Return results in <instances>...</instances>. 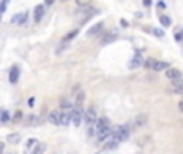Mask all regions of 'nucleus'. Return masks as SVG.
<instances>
[{
  "label": "nucleus",
  "instance_id": "nucleus-13",
  "mask_svg": "<svg viewBox=\"0 0 183 154\" xmlns=\"http://www.w3.org/2000/svg\"><path fill=\"white\" fill-rule=\"evenodd\" d=\"M45 149H47V145H45V143H37L36 146H34V149H32L31 154H43Z\"/></svg>",
  "mask_w": 183,
  "mask_h": 154
},
{
  "label": "nucleus",
  "instance_id": "nucleus-14",
  "mask_svg": "<svg viewBox=\"0 0 183 154\" xmlns=\"http://www.w3.org/2000/svg\"><path fill=\"white\" fill-rule=\"evenodd\" d=\"M169 67V63H165V61H156L154 63V66H153V69L154 71H164V69H167Z\"/></svg>",
  "mask_w": 183,
  "mask_h": 154
},
{
  "label": "nucleus",
  "instance_id": "nucleus-2",
  "mask_svg": "<svg viewBox=\"0 0 183 154\" xmlns=\"http://www.w3.org/2000/svg\"><path fill=\"white\" fill-rule=\"evenodd\" d=\"M84 119V111L81 109V108H74V109H71V122L74 124V127H79Z\"/></svg>",
  "mask_w": 183,
  "mask_h": 154
},
{
  "label": "nucleus",
  "instance_id": "nucleus-10",
  "mask_svg": "<svg viewBox=\"0 0 183 154\" xmlns=\"http://www.w3.org/2000/svg\"><path fill=\"white\" fill-rule=\"evenodd\" d=\"M103 26H105V24H103V22H96L95 26H92L90 29L87 31V37H95L96 34H98V32L103 29Z\"/></svg>",
  "mask_w": 183,
  "mask_h": 154
},
{
  "label": "nucleus",
  "instance_id": "nucleus-20",
  "mask_svg": "<svg viewBox=\"0 0 183 154\" xmlns=\"http://www.w3.org/2000/svg\"><path fill=\"white\" fill-rule=\"evenodd\" d=\"M159 21H161V24L162 26H170V22H172V21H170V18H169V16H159Z\"/></svg>",
  "mask_w": 183,
  "mask_h": 154
},
{
  "label": "nucleus",
  "instance_id": "nucleus-26",
  "mask_svg": "<svg viewBox=\"0 0 183 154\" xmlns=\"http://www.w3.org/2000/svg\"><path fill=\"white\" fill-rule=\"evenodd\" d=\"M79 7H88L90 5V0H76Z\"/></svg>",
  "mask_w": 183,
  "mask_h": 154
},
{
  "label": "nucleus",
  "instance_id": "nucleus-23",
  "mask_svg": "<svg viewBox=\"0 0 183 154\" xmlns=\"http://www.w3.org/2000/svg\"><path fill=\"white\" fill-rule=\"evenodd\" d=\"M154 63H156V61H154V60H146L145 63H143V66H145L146 67V69H153V66H154Z\"/></svg>",
  "mask_w": 183,
  "mask_h": 154
},
{
  "label": "nucleus",
  "instance_id": "nucleus-9",
  "mask_svg": "<svg viewBox=\"0 0 183 154\" xmlns=\"http://www.w3.org/2000/svg\"><path fill=\"white\" fill-rule=\"evenodd\" d=\"M26 21H27V11H24V13H18V15H15L13 18H11V22H13V24H24Z\"/></svg>",
  "mask_w": 183,
  "mask_h": 154
},
{
  "label": "nucleus",
  "instance_id": "nucleus-4",
  "mask_svg": "<svg viewBox=\"0 0 183 154\" xmlns=\"http://www.w3.org/2000/svg\"><path fill=\"white\" fill-rule=\"evenodd\" d=\"M84 116H85V121H87L88 124H93V122L96 121V119H98V117H96V109H95L93 106H90L88 109L85 111Z\"/></svg>",
  "mask_w": 183,
  "mask_h": 154
},
{
  "label": "nucleus",
  "instance_id": "nucleus-12",
  "mask_svg": "<svg viewBox=\"0 0 183 154\" xmlns=\"http://www.w3.org/2000/svg\"><path fill=\"white\" fill-rule=\"evenodd\" d=\"M146 122H148V117L145 114H140V116H136V119L133 121V125L135 127H143V125H146Z\"/></svg>",
  "mask_w": 183,
  "mask_h": 154
},
{
  "label": "nucleus",
  "instance_id": "nucleus-22",
  "mask_svg": "<svg viewBox=\"0 0 183 154\" xmlns=\"http://www.w3.org/2000/svg\"><path fill=\"white\" fill-rule=\"evenodd\" d=\"M8 3H10V0H2V3H0V15L5 13V10H7Z\"/></svg>",
  "mask_w": 183,
  "mask_h": 154
},
{
  "label": "nucleus",
  "instance_id": "nucleus-34",
  "mask_svg": "<svg viewBox=\"0 0 183 154\" xmlns=\"http://www.w3.org/2000/svg\"><path fill=\"white\" fill-rule=\"evenodd\" d=\"M157 7H159V8H165V3H164V2H159Z\"/></svg>",
  "mask_w": 183,
  "mask_h": 154
},
{
  "label": "nucleus",
  "instance_id": "nucleus-7",
  "mask_svg": "<svg viewBox=\"0 0 183 154\" xmlns=\"http://www.w3.org/2000/svg\"><path fill=\"white\" fill-rule=\"evenodd\" d=\"M165 77H169L170 80H175V79L181 77V72L178 69H175V67H167V71H165Z\"/></svg>",
  "mask_w": 183,
  "mask_h": 154
},
{
  "label": "nucleus",
  "instance_id": "nucleus-16",
  "mask_svg": "<svg viewBox=\"0 0 183 154\" xmlns=\"http://www.w3.org/2000/svg\"><path fill=\"white\" fill-rule=\"evenodd\" d=\"M7 141H8V143L16 145V143H19V141H21V135H19V133H10V135L7 136Z\"/></svg>",
  "mask_w": 183,
  "mask_h": 154
},
{
  "label": "nucleus",
  "instance_id": "nucleus-35",
  "mask_svg": "<svg viewBox=\"0 0 183 154\" xmlns=\"http://www.w3.org/2000/svg\"><path fill=\"white\" fill-rule=\"evenodd\" d=\"M53 2H55V0H45V3H47V5H51Z\"/></svg>",
  "mask_w": 183,
  "mask_h": 154
},
{
  "label": "nucleus",
  "instance_id": "nucleus-30",
  "mask_svg": "<svg viewBox=\"0 0 183 154\" xmlns=\"http://www.w3.org/2000/svg\"><path fill=\"white\" fill-rule=\"evenodd\" d=\"M121 26L122 27H129V21L127 19H121Z\"/></svg>",
  "mask_w": 183,
  "mask_h": 154
},
{
  "label": "nucleus",
  "instance_id": "nucleus-29",
  "mask_svg": "<svg viewBox=\"0 0 183 154\" xmlns=\"http://www.w3.org/2000/svg\"><path fill=\"white\" fill-rule=\"evenodd\" d=\"M61 106H63V108H71V103L67 101V100H64V101L61 103Z\"/></svg>",
  "mask_w": 183,
  "mask_h": 154
},
{
  "label": "nucleus",
  "instance_id": "nucleus-17",
  "mask_svg": "<svg viewBox=\"0 0 183 154\" xmlns=\"http://www.w3.org/2000/svg\"><path fill=\"white\" fill-rule=\"evenodd\" d=\"M116 37H117L116 34H108V36L101 40V43H103V45H106V43H109V42H114V40H116Z\"/></svg>",
  "mask_w": 183,
  "mask_h": 154
},
{
  "label": "nucleus",
  "instance_id": "nucleus-3",
  "mask_svg": "<svg viewBox=\"0 0 183 154\" xmlns=\"http://www.w3.org/2000/svg\"><path fill=\"white\" fill-rule=\"evenodd\" d=\"M169 92L170 93H177V95H183V79L181 77L180 79H175Z\"/></svg>",
  "mask_w": 183,
  "mask_h": 154
},
{
  "label": "nucleus",
  "instance_id": "nucleus-8",
  "mask_svg": "<svg viewBox=\"0 0 183 154\" xmlns=\"http://www.w3.org/2000/svg\"><path fill=\"white\" fill-rule=\"evenodd\" d=\"M43 15H45L43 5H37V7L34 8V19H36V22H40L42 18H43Z\"/></svg>",
  "mask_w": 183,
  "mask_h": 154
},
{
  "label": "nucleus",
  "instance_id": "nucleus-28",
  "mask_svg": "<svg viewBox=\"0 0 183 154\" xmlns=\"http://www.w3.org/2000/svg\"><path fill=\"white\" fill-rule=\"evenodd\" d=\"M34 104H36V98H34V96H31V98L29 100H27V106H34Z\"/></svg>",
  "mask_w": 183,
  "mask_h": 154
},
{
  "label": "nucleus",
  "instance_id": "nucleus-5",
  "mask_svg": "<svg viewBox=\"0 0 183 154\" xmlns=\"http://www.w3.org/2000/svg\"><path fill=\"white\" fill-rule=\"evenodd\" d=\"M141 64H143L141 53H140V51H136V55H135L133 58L130 60V63H129V67H130V69H136V67H140Z\"/></svg>",
  "mask_w": 183,
  "mask_h": 154
},
{
  "label": "nucleus",
  "instance_id": "nucleus-36",
  "mask_svg": "<svg viewBox=\"0 0 183 154\" xmlns=\"http://www.w3.org/2000/svg\"><path fill=\"white\" fill-rule=\"evenodd\" d=\"M61 2H67V0H61Z\"/></svg>",
  "mask_w": 183,
  "mask_h": 154
},
{
  "label": "nucleus",
  "instance_id": "nucleus-21",
  "mask_svg": "<svg viewBox=\"0 0 183 154\" xmlns=\"http://www.w3.org/2000/svg\"><path fill=\"white\" fill-rule=\"evenodd\" d=\"M84 98H85L84 92H81V93L77 95V98H76V106H77V108H81V106H82V101H84Z\"/></svg>",
  "mask_w": 183,
  "mask_h": 154
},
{
  "label": "nucleus",
  "instance_id": "nucleus-27",
  "mask_svg": "<svg viewBox=\"0 0 183 154\" xmlns=\"http://www.w3.org/2000/svg\"><path fill=\"white\" fill-rule=\"evenodd\" d=\"M153 32H154V36H156V37H159V39H162V37L165 36V34H164V31H161V29H154Z\"/></svg>",
  "mask_w": 183,
  "mask_h": 154
},
{
  "label": "nucleus",
  "instance_id": "nucleus-15",
  "mask_svg": "<svg viewBox=\"0 0 183 154\" xmlns=\"http://www.w3.org/2000/svg\"><path fill=\"white\" fill-rule=\"evenodd\" d=\"M69 122H71V111H69V112H61L60 125H67Z\"/></svg>",
  "mask_w": 183,
  "mask_h": 154
},
{
  "label": "nucleus",
  "instance_id": "nucleus-31",
  "mask_svg": "<svg viewBox=\"0 0 183 154\" xmlns=\"http://www.w3.org/2000/svg\"><path fill=\"white\" fill-rule=\"evenodd\" d=\"M3 149H5V143L0 141V154H3Z\"/></svg>",
  "mask_w": 183,
  "mask_h": 154
},
{
  "label": "nucleus",
  "instance_id": "nucleus-11",
  "mask_svg": "<svg viewBox=\"0 0 183 154\" xmlns=\"http://www.w3.org/2000/svg\"><path fill=\"white\" fill-rule=\"evenodd\" d=\"M18 79H19V67L18 66H13L10 69V82L11 84H16V82H18Z\"/></svg>",
  "mask_w": 183,
  "mask_h": 154
},
{
  "label": "nucleus",
  "instance_id": "nucleus-25",
  "mask_svg": "<svg viewBox=\"0 0 183 154\" xmlns=\"http://www.w3.org/2000/svg\"><path fill=\"white\" fill-rule=\"evenodd\" d=\"M21 119H22V112L21 111H16L15 116H13V122H19Z\"/></svg>",
  "mask_w": 183,
  "mask_h": 154
},
{
  "label": "nucleus",
  "instance_id": "nucleus-1",
  "mask_svg": "<svg viewBox=\"0 0 183 154\" xmlns=\"http://www.w3.org/2000/svg\"><path fill=\"white\" fill-rule=\"evenodd\" d=\"M112 133H114V140H116L117 143H121V141L129 140L130 130H129V127H117V128L112 130Z\"/></svg>",
  "mask_w": 183,
  "mask_h": 154
},
{
  "label": "nucleus",
  "instance_id": "nucleus-24",
  "mask_svg": "<svg viewBox=\"0 0 183 154\" xmlns=\"http://www.w3.org/2000/svg\"><path fill=\"white\" fill-rule=\"evenodd\" d=\"M77 32H79L77 29H76V31H72V32H69V34H67V36L64 37V40H66V42H69V40H72V39H74V37L77 36Z\"/></svg>",
  "mask_w": 183,
  "mask_h": 154
},
{
  "label": "nucleus",
  "instance_id": "nucleus-32",
  "mask_svg": "<svg viewBox=\"0 0 183 154\" xmlns=\"http://www.w3.org/2000/svg\"><path fill=\"white\" fill-rule=\"evenodd\" d=\"M143 5L145 7H151V0H143Z\"/></svg>",
  "mask_w": 183,
  "mask_h": 154
},
{
  "label": "nucleus",
  "instance_id": "nucleus-18",
  "mask_svg": "<svg viewBox=\"0 0 183 154\" xmlns=\"http://www.w3.org/2000/svg\"><path fill=\"white\" fill-rule=\"evenodd\" d=\"M36 145H37V138H29L27 143H26V152H29V149L32 146H36Z\"/></svg>",
  "mask_w": 183,
  "mask_h": 154
},
{
  "label": "nucleus",
  "instance_id": "nucleus-6",
  "mask_svg": "<svg viewBox=\"0 0 183 154\" xmlns=\"http://www.w3.org/2000/svg\"><path fill=\"white\" fill-rule=\"evenodd\" d=\"M60 119H61V111H51L48 114V122L53 125H60Z\"/></svg>",
  "mask_w": 183,
  "mask_h": 154
},
{
  "label": "nucleus",
  "instance_id": "nucleus-19",
  "mask_svg": "<svg viewBox=\"0 0 183 154\" xmlns=\"http://www.w3.org/2000/svg\"><path fill=\"white\" fill-rule=\"evenodd\" d=\"M0 121H2V122H8V121H10V114H8V111H5V109L0 111Z\"/></svg>",
  "mask_w": 183,
  "mask_h": 154
},
{
  "label": "nucleus",
  "instance_id": "nucleus-33",
  "mask_svg": "<svg viewBox=\"0 0 183 154\" xmlns=\"http://www.w3.org/2000/svg\"><path fill=\"white\" fill-rule=\"evenodd\" d=\"M178 109H180V111L183 112V100H181V101L178 103Z\"/></svg>",
  "mask_w": 183,
  "mask_h": 154
}]
</instances>
